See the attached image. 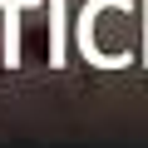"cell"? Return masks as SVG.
<instances>
[{"label": "cell", "mask_w": 148, "mask_h": 148, "mask_svg": "<svg viewBox=\"0 0 148 148\" xmlns=\"http://www.w3.org/2000/svg\"><path fill=\"white\" fill-rule=\"evenodd\" d=\"M25 59H49V40L40 20H25Z\"/></svg>", "instance_id": "6da1fadb"}]
</instances>
